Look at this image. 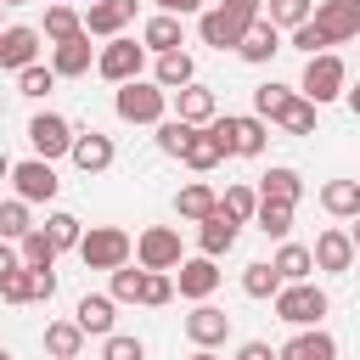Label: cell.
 I'll list each match as a JSON object with an SVG mask.
<instances>
[{
	"instance_id": "9f6ffc18",
	"label": "cell",
	"mask_w": 360,
	"mask_h": 360,
	"mask_svg": "<svg viewBox=\"0 0 360 360\" xmlns=\"http://www.w3.org/2000/svg\"><path fill=\"white\" fill-rule=\"evenodd\" d=\"M0 360H11V354H0Z\"/></svg>"
},
{
	"instance_id": "7a4b0ae2",
	"label": "cell",
	"mask_w": 360,
	"mask_h": 360,
	"mask_svg": "<svg viewBox=\"0 0 360 360\" xmlns=\"http://www.w3.org/2000/svg\"><path fill=\"white\" fill-rule=\"evenodd\" d=\"M326 309H332V298H326V287H315V281H287V287L276 292V315H281L287 326H298V332L321 326Z\"/></svg>"
},
{
	"instance_id": "7402d4cb",
	"label": "cell",
	"mask_w": 360,
	"mask_h": 360,
	"mask_svg": "<svg viewBox=\"0 0 360 360\" xmlns=\"http://www.w3.org/2000/svg\"><path fill=\"white\" fill-rule=\"evenodd\" d=\"M141 45H146L152 56H169V51H180V45H186V28H180V17H169V11H152V17L141 22Z\"/></svg>"
},
{
	"instance_id": "f907efd6",
	"label": "cell",
	"mask_w": 360,
	"mask_h": 360,
	"mask_svg": "<svg viewBox=\"0 0 360 360\" xmlns=\"http://www.w3.org/2000/svg\"><path fill=\"white\" fill-rule=\"evenodd\" d=\"M225 11H236V17H248V22H259L264 17V0H219Z\"/></svg>"
},
{
	"instance_id": "603a6c76",
	"label": "cell",
	"mask_w": 360,
	"mask_h": 360,
	"mask_svg": "<svg viewBox=\"0 0 360 360\" xmlns=\"http://www.w3.org/2000/svg\"><path fill=\"white\" fill-rule=\"evenodd\" d=\"M174 118H186V124H214L219 118V101H214V90L208 84H186V90H174Z\"/></svg>"
},
{
	"instance_id": "52a82bcc",
	"label": "cell",
	"mask_w": 360,
	"mask_h": 360,
	"mask_svg": "<svg viewBox=\"0 0 360 360\" xmlns=\"http://www.w3.org/2000/svg\"><path fill=\"white\" fill-rule=\"evenodd\" d=\"M28 141H34V158H73V141H79V129L62 118V112H34L28 118Z\"/></svg>"
},
{
	"instance_id": "816d5d0a",
	"label": "cell",
	"mask_w": 360,
	"mask_h": 360,
	"mask_svg": "<svg viewBox=\"0 0 360 360\" xmlns=\"http://www.w3.org/2000/svg\"><path fill=\"white\" fill-rule=\"evenodd\" d=\"M343 101H349V112L360 118V84H349V96H343Z\"/></svg>"
},
{
	"instance_id": "e575fe53",
	"label": "cell",
	"mask_w": 360,
	"mask_h": 360,
	"mask_svg": "<svg viewBox=\"0 0 360 360\" xmlns=\"http://www.w3.org/2000/svg\"><path fill=\"white\" fill-rule=\"evenodd\" d=\"M315 6H321V0H264V17H270L281 34H292V28H304V22L315 17Z\"/></svg>"
},
{
	"instance_id": "7c38bea8",
	"label": "cell",
	"mask_w": 360,
	"mask_h": 360,
	"mask_svg": "<svg viewBox=\"0 0 360 360\" xmlns=\"http://www.w3.org/2000/svg\"><path fill=\"white\" fill-rule=\"evenodd\" d=\"M39 45H45V34H39V28H28V22H11V28L0 34V68L17 79L22 68H34Z\"/></svg>"
},
{
	"instance_id": "2e32d148",
	"label": "cell",
	"mask_w": 360,
	"mask_h": 360,
	"mask_svg": "<svg viewBox=\"0 0 360 360\" xmlns=\"http://www.w3.org/2000/svg\"><path fill=\"white\" fill-rule=\"evenodd\" d=\"M315 28L343 45V39H360V0H321L315 6Z\"/></svg>"
},
{
	"instance_id": "44dd1931",
	"label": "cell",
	"mask_w": 360,
	"mask_h": 360,
	"mask_svg": "<svg viewBox=\"0 0 360 360\" xmlns=\"http://www.w3.org/2000/svg\"><path fill=\"white\" fill-rule=\"evenodd\" d=\"M96 62H101V51L90 45V34H79V39H68V45H51V68H56L62 79H84Z\"/></svg>"
},
{
	"instance_id": "d590c367",
	"label": "cell",
	"mask_w": 360,
	"mask_h": 360,
	"mask_svg": "<svg viewBox=\"0 0 360 360\" xmlns=\"http://www.w3.org/2000/svg\"><path fill=\"white\" fill-rule=\"evenodd\" d=\"M146 287H152V270H141V264L129 270V264H124V270H112V287H107V292H112L118 304H146Z\"/></svg>"
},
{
	"instance_id": "e0dca14e",
	"label": "cell",
	"mask_w": 360,
	"mask_h": 360,
	"mask_svg": "<svg viewBox=\"0 0 360 360\" xmlns=\"http://www.w3.org/2000/svg\"><path fill=\"white\" fill-rule=\"evenodd\" d=\"M236 236H242V219H231L225 214V202L197 225V253H208V259H225L231 248H236Z\"/></svg>"
},
{
	"instance_id": "ab89813d",
	"label": "cell",
	"mask_w": 360,
	"mask_h": 360,
	"mask_svg": "<svg viewBox=\"0 0 360 360\" xmlns=\"http://www.w3.org/2000/svg\"><path fill=\"white\" fill-rule=\"evenodd\" d=\"M219 202H225V214H231V219L253 225V219H259V202H264V197H259L253 186H242V180H236V186H225V197H219Z\"/></svg>"
},
{
	"instance_id": "f35d334b",
	"label": "cell",
	"mask_w": 360,
	"mask_h": 360,
	"mask_svg": "<svg viewBox=\"0 0 360 360\" xmlns=\"http://www.w3.org/2000/svg\"><path fill=\"white\" fill-rule=\"evenodd\" d=\"M315 112H321V107H315L309 96H292V101L281 107V118H276V124H281L287 135H315Z\"/></svg>"
},
{
	"instance_id": "ac0fdd59",
	"label": "cell",
	"mask_w": 360,
	"mask_h": 360,
	"mask_svg": "<svg viewBox=\"0 0 360 360\" xmlns=\"http://www.w3.org/2000/svg\"><path fill=\"white\" fill-rule=\"evenodd\" d=\"M186 338H191L197 349H219V343L231 338V315H225L219 304H191V315H186Z\"/></svg>"
},
{
	"instance_id": "db71d44e",
	"label": "cell",
	"mask_w": 360,
	"mask_h": 360,
	"mask_svg": "<svg viewBox=\"0 0 360 360\" xmlns=\"http://www.w3.org/2000/svg\"><path fill=\"white\" fill-rule=\"evenodd\" d=\"M186 360H219V354H214V349H197V354H186Z\"/></svg>"
},
{
	"instance_id": "ee69618b",
	"label": "cell",
	"mask_w": 360,
	"mask_h": 360,
	"mask_svg": "<svg viewBox=\"0 0 360 360\" xmlns=\"http://www.w3.org/2000/svg\"><path fill=\"white\" fill-rule=\"evenodd\" d=\"M264 236H276V242H287V231H292V208L287 202H259V219H253Z\"/></svg>"
},
{
	"instance_id": "cb8c5ba5",
	"label": "cell",
	"mask_w": 360,
	"mask_h": 360,
	"mask_svg": "<svg viewBox=\"0 0 360 360\" xmlns=\"http://www.w3.org/2000/svg\"><path fill=\"white\" fill-rule=\"evenodd\" d=\"M281 360H338V338H332V332H321V326L292 332V338L281 343Z\"/></svg>"
},
{
	"instance_id": "836d02e7",
	"label": "cell",
	"mask_w": 360,
	"mask_h": 360,
	"mask_svg": "<svg viewBox=\"0 0 360 360\" xmlns=\"http://www.w3.org/2000/svg\"><path fill=\"white\" fill-rule=\"evenodd\" d=\"M45 236H51L62 253H68V248L79 253V248H84V219H79V214H68V208H56V214H45Z\"/></svg>"
},
{
	"instance_id": "83f0119b",
	"label": "cell",
	"mask_w": 360,
	"mask_h": 360,
	"mask_svg": "<svg viewBox=\"0 0 360 360\" xmlns=\"http://www.w3.org/2000/svg\"><path fill=\"white\" fill-rule=\"evenodd\" d=\"M45 45H68V39H79L84 34V11H73L68 0H56V6H45Z\"/></svg>"
},
{
	"instance_id": "4dcf8cb0",
	"label": "cell",
	"mask_w": 360,
	"mask_h": 360,
	"mask_svg": "<svg viewBox=\"0 0 360 360\" xmlns=\"http://www.w3.org/2000/svg\"><path fill=\"white\" fill-rule=\"evenodd\" d=\"M321 208L332 219H360V180H326L321 186Z\"/></svg>"
},
{
	"instance_id": "74e56055",
	"label": "cell",
	"mask_w": 360,
	"mask_h": 360,
	"mask_svg": "<svg viewBox=\"0 0 360 360\" xmlns=\"http://www.w3.org/2000/svg\"><path fill=\"white\" fill-rule=\"evenodd\" d=\"M17 253H22V264H28V270H56V253H62V248H56V242L45 236V225H39L34 236H22V242H17Z\"/></svg>"
},
{
	"instance_id": "6f0895ef",
	"label": "cell",
	"mask_w": 360,
	"mask_h": 360,
	"mask_svg": "<svg viewBox=\"0 0 360 360\" xmlns=\"http://www.w3.org/2000/svg\"><path fill=\"white\" fill-rule=\"evenodd\" d=\"M90 6H96V0H90Z\"/></svg>"
},
{
	"instance_id": "8d00e7d4",
	"label": "cell",
	"mask_w": 360,
	"mask_h": 360,
	"mask_svg": "<svg viewBox=\"0 0 360 360\" xmlns=\"http://www.w3.org/2000/svg\"><path fill=\"white\" fill-rule=\"evenodd\" d=\"M191 135H197V124H186V118H163L152 141H158V152H163V158H186Z\"/></svg>"
},
{
	"instance_id": "1f68e13d",
	"label": "cell",
	"mask_w": 360,
	"mask_h": 360,
	"mask_svg": "<svg viewBox=\"0 0 360 360\" xmlns=\"http://www.w3.org/2000/svg\"><path fill=\"white\" fill-rule=\"evenodd\" d=\"M270 264L281 270V281H309V270H315V248H304V242H281Z\"/></svg>"
},
{
	"instance_id": "ffe728a7",
	"label": "cell",
	"mask_w": 360,
	"mask_h": 360,
	"mask_svg": "<svg viewBox=\"0 0 360 360\" xmlns=\"http://www.w3.org/2000/svg\"><path fill=\"white\" fill-rule=\"evenodd\" d=\"M73 321L90 332V338H112V321H118V298L112 292H84L73 304Z\"/></svg>"
},
{
	"instance_id": "11a10c76",
	"label": "cell",
	"mask_w": 360,
	"mask_h": 360,
	"mask_svg": "<svg viewBox=\"0 0 360 360\" xmlns=\"http://www.w3.org/2000/svg\"><path fill=\"white\" fill-rule=\"evenodd\" d=\"M6 6H28V0H6Z\"/></svg>"
},
{
	"instance_id": "bcb514c9",
	"label": "cell",
	"mask_w": 360,
	"mask_h": 360,
	"mask_svg": "<svg viewBox=\"0 0 360 360\" xmlns=\"http://www.w3.org/2000/svg\"><path fill=\"white\" fill-rule=\"evenodd\" d=\"M287 39H292V51H304V62H309V56H326V45H332V39H326V34L315 28V17H309L304 28H292Z\"/></svg>"
},
{
	"instance_id": "60d3db41",
	"label": "cell",
	"mask_w": 360,
	"mask_h": 360,
	"mask_svg": "<svg viewBox=\"0 0 360 360\" xmlns=\"http://www.w3.org/2000/svg\"><path fill=\"white\" fill-rule=\"evenodd\" d=\"M34 231H39V225H28V202H22V197H6V202H0V236H6V242H22V236H34Z\"/></svg>"
},
{
	"instance_id": "7dc6e473",
	"label": "cell",
	"mask_w": 360,
	"mask_h": 360,
	"mask_svg": "<svg viewBox=\"0 0 360 360\" xmlns=\"http://www.w3.org/2000/svg\"><path fill=\"white\" fill-rule=\"evenodd\" d=\"M236 360H281V349H270L264 338H248V343L236 349Z\"/></svg>"
},
{
	"instance_id": "ba28073f",
	"label": "cell",
	"mask_w": 360,
	"mask_h": 360,
	"mask_svg": "<svg viewBox=\"0 0 360 360\" xmlns=\"http://www.w3.org/2000/svg\"><path fill=\"white\" fill-rule=\"evenodd\" d=\"M56 191H62V180H56V169H51L45 158L11 163V197H22V202H51Z\"/></svg>"
},
{
	"instance_id": "9c48e42d",
	"label": "cell",
	"mask_w": 360,
	"mask_h": 360,
	"mask_svg": "<svg viewBox=\"0 0 360 360\" xmlns=\"http://www.w3.org/2000/svg\"><path fill=\"white\" fill-rule=\"evenodd\" d=\"M248 17H236V11H225V6H208L202 17H197V34H202V45H214V51H242V39H248Z\"/></svg>"
},
{
	"instance_id": "9a60e30c",
	"label": "cell",
	"mask_w": 360,
	"mask_h": 360,
	"mask_svg": "<svg viewBox=\"0 0 360 360\" xmlns=\"http://www.w3.org/2000/svg\"><path fill=\"white\" fill-rule=\"evenodd\" d=\"M135 6H141V0H96V6L84 11V34H90V39H118V34L135 22Z\"/></svg>"
},
{
	"instance_id": "4316f807",
	"label": "cell",
	"mask_w": 360,
	"mask_h": 360,
	"mask_svg": "<svg viewBox=\"0 0 360 360\" xmlns=\"http://www.w3.org/2000/svg\"><path fill=\"white\" fill-rule=\"evenodd\" d=\"M214 208H219V191H214V186H202V180H191V186H180V191H174V214H180L186 225H202Z\"/></svg>"
},
{
	"instance_id": "7bdbcfd3",
	"label": "cell",
	"mask_w": 360,
	"mask_h": 360,
	"mask_svg": "<svg viewBox=\"0 0 360 360\" xmlns=\"http://www.w3.org/2000/svg\"><path fill=\"white\" fill-rule=\"evenodd\" d=\"M287 101H292V90H287V84H276V79L253 90V112H259V118H270V124L281 118V107H287Z\"/></svg>"
},
{
	"instance_id": "5b68a950",
	"label": "cell",
	"mask_w": 360,
	"mask_h": 360,
	"mask_svg": "<svg viewBox=\"0 0 360 360\" xmlns=\"http://www.w3.org/2000/svg\"><path fill=\"white\" fill-rule=\"evenodd\" d=\"M135 264L141 270H180L186 253H180V231L174 225H146L135 236Z\"/></svg>"
},
{
	"instance_id": "8992f818",
	"label": "cell",
	"mask_w": 360,
	"mask_h": 360,
	"mask_svg": "<svg viewBox=\"0 0 360 360\" xmlns=\"http://www.w3.org/2000/svg\"><path fill=\"white\" fill-rule=\"evenodd\" d=\"M141 68H146V45H141V39L118 34V39H107V45H101L96 73H101L107 84H129V79H141Z\"/></svg>"
},
{
	"instance_id": "4fadbf2b",
	"label": "cell",
	"mask_w": 360,
	"mask_h": 360,
	"mask_svg": "<svg viewBox=\"0 0 360 360\" xmlns=\"http://www.w3.org/2000/svg\"><path fill=\"white\" fill-rule=\"evenodd\" d=\"M225 158H231V141H225V129H219V118H214V124H202V129L191 135V146H186L180 163H186L191 174H208V169H219Z\"/></svg>"
},
{
	"instance_id": "f1b7e54d",
	"label": "cell",
	"mask_w": 360,
	"mask_h": 360,
	"mask_svg": "<svg viewBox=\"0 0 360 360\" xmlns=\"http://www.w3.org/2000/svg\"><path fill=\"white\" fill-rule=\"evenodd\" d=\"M152 79L174 96V90H186V84H197V62H191V51H169V56H158L152 62Z\"/></svg>"
},
{
	"instance_id": "b9f144b4",
	"label": "cell",
	"mask_w": 360,
	"mask_h": 360,
	"mask_svg": "<svg viewBox=\"0 0 360 360\" xmlns=\"http://www.w3.org/2000/svg\"><path fill=\"white\" fill-rule=\"evenodd\" d=\"M56 79H62L56 68H45V62H34V68H22V73H17V96H28V101H39V96H51V90H56Z\"/></svg>"
},
{
	"instance_id": "c3c4849f",
	"label": "cell",
	"mask_w": 360,
	"mask_h": 360,
	"mask_svg": "<svg viewBox=\"0 0 360 360\" xmlns=\"http://www.w3.org/2000/svg\"><path fill=\"white\" fill-rule=\"evenodd\" d=\"M56 298V270H34V304H51Z\"/></svg>"
},
{
	"instance_id": "8fae6325",
	"label": "cell",
	"mask_w": 360,
	"mask_h": 360,
	"mask_svg": "<svg viewBox=\"0 0 360 360\" xmlns=\"http://www.w3.org/2000/svg\"><path fill=\"white\" fill-rule=\"evenodd\" d=\"M354 236H349V225H326L321 236H315V270H326V276H349L354 270Z\"/></svg>"
},
{
	"instance_id": "277c9868",
	"label": "cell",
	"mask_w": 360,
	"mask_h": 360,
	"mask_svg": "<svg viewBox=\"0 0 360 360\" xmlns=\"http://www.w3.org/2000/svg\"><path fill=\"white\" fill-rule=\"evenodd\" d=\"M129 253H135V242H129L124 225H90V231H84V248H79V259H84L90 270H107V276L124 270Z\"/></svg>"
},
{
	"instance_id": "6da1fadb",
	"label": "cell",
	"mask_w": 360,
	"mask_h": 360,
	"mask_svg": "<svg viewBox=\"0 0 360 360\" xmlns=\"http://www.w3.org/2000/svg\"><path fill=\"white\" fill-rule=\"evenodd\" d=\"M112 112L124 118V124H163L169 118V90L158 84V79H129V84H118V96H112Z\"/></svg>"
},
{
	"instance_id": "3957f363",
	"label": "cell",
	"mask_w": 360,
	"mask_h": 360,
	"mask_svg": "<svg viewBox=\"0 0 360 360\" xmlns=\"http://www.w3.org/2000/svg\"><path fill=\"white\" fill-rule=\"evenodd\" d=\"M298 96H309L315 107H326V101L349 96V68H343V56H338V51L309 56V62H304V79H298Z\"/></svg>"
},
{
	"instance_id": "f5cc1de1",
	"label": "cell",
	"mask_w": 360,
	"mask_h": 360,
	"mask_svg": "<svg viewBox=\"0 0 360 360\" xmlns=\"http://www.w3.org/2000/svg\"><path fill=\"white\" fill-rule=\"evenodd\" d=\"M349 236H354V253H360V219H349Z\"/></svg>"
},
{
	"instance_id": "d6986e66",
	"label": "cell",
	"mask_w": 360,
	"mask_h": 360,
	"mask_svg": "<svg viewBox=\"0 0 360 360\" xmlns=\"http://www.w3.org/2000/svg\"><path fill=\"white\" fill-rule=\"evenodd\" d=\"M112 158H118V146H112V135H101V129H84V135L73 141V169H79V174H107Z\"/></svg>"
},
{
	"instance_id": "f6af8a7d",
	"label": "cell",
	"mask_w": 360,
	"mask_h": 360,
	"mask_svg": "<svg viewBox=\"0 0 360 360\" xmlns=\"http://www.w3.org/2000/svg\"><path fill=\"white\" fill-rule=\"evenodd\" d=\"M101 360H146V343L129 332H112V338H101Z\"/></svg>"
},
{
	"instance_id": "5bb4252c",
	"label": "cell",
	"mask_w": 360,
	"mask_h": 360,
	"mask_svg": "<svg viewBox=\"0 0 360 360\" xmlns=\"http://www.w3.org/2000/svg\"><path fill=\"white\" fill-rule=\"evenodd\" d=\"M174 287H180V298H191V304H208V298H214V287H219V259H208V253L186 259V264L174 270Z\"/></svg>"
},
{
	"instance_id": "484cf974",
	"label": "cell",
	"mask_w": 360,
	"mask_h": 360,
	"mask_svg": "<svg viewBox=\"0 0 360 360\" xmlns=\"http://www.w3.org/2000/svg\"><path fill=\"white\" fill-rule=\"evenodd\" d=\"M259 197H264V202H287V208H298V197H304V174L287 169V163H276L270 174H259Z\"/></svg>"
},
{
	"instance_id": "d4e9b609",
	"label": "cell",
	"mask_w": 360,
	"mask_h": 360,
	"mask_svg": "<svg viewBox=\"0 0 360 360\" xmlns=\"http://www.w3.org/2000/svg\"><path fill=\"white\" fill-rule=\"evenodd\" d=\"M276 51H287V45H281V28H276L270 17H259V22L248 28V39H242V51H236V56H242V62H253V68H264Z\"/></svg>"
},
{
	"instance_id": "d6a6232c",
	"label": "cell",
	"mask_w": 360,
	"mask_h": 360,
	"mask_svg": "<svg viewBox=\"0 0 360 360\" xmlns=\"http://www.w3.org/2000/svg\"><path fill=\"white\" fill-rule=\"evenodd\" d=\"M281 287H287V281H281V270H276L270 259H253V264L242 270V292H248V298H270V304H276Z\"/></svg>"
},
{
	"instance_id": "f546056e",
	"label": "cell",
	"mask_w": 360,
	"mask_h": 360,
	"mask_svg": "<svg viewBox=\"0 0 360 360\" xmlns=\"http://www.w3.org/2000/svg\"><path fill=\"white\" fill-rule=\"evenodd\" d=\"M84 338H90V332H84L79 321H51V326H45V354H51V360H79V354H84Z\"/></svg>"
},
{
	"instance_id": "681fc988",
	"label": "cell",
	"mask_w": 360,
	"mask_h": 360,
	"mask_svg": "<svg viewBox=\"0 0 360 360\" xmlns=\"http://www.w3.org/2000/svg\"><path fill=\"white\" fill-rule=\"evenodd\" d=\"M152 6L169 17H202V0H152Z\"/></svg>"
},
{
	"instance_id": "30bf717a",
	"label": "cell",
	"mask_w": 360,
	"mask_h": 360,
	"mask_svg": "<svg viewBox=\"0 0 360 360\" xmlns=\"http://www.w3.org/2000/svg\"><path fill=\"white\" fill-rule=\"evenodd\" d=\"M219 129H225V141H231V158H259V152L270 146V124H264L259 112H225Z\"/></svg>"
}]
</instances>
